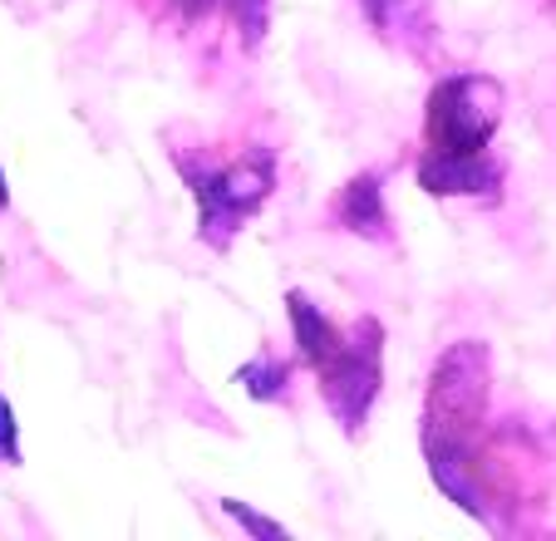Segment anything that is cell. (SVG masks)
I'll return each instance as SVG.
<instances>
[{
	"instance_id": "cell-1",
	"label": "cell",
	"mask_w": 556,
	"mask_h": 541,
	"mask_svg": "<svg viewBox=\"0 0 556 541\" xmlns=\"http://www.w3.org/2000/svg\"><path fill=\"white\" fill-rule=\"evenodd\" d=\"M503 84L483 70H458L433 79L424 99V148L414 177L429 198L497 202L507 188V158L497 153L503 128Z\"/></svg>"
},
{
	"instance_id": "cell-2",
	"label": "cell",
	"mask_w": 556,
	"mask_h": 541,
	"mask_svg": "<svg viewBox=\"0 0 556 541\" xmlns=\"http://www.w3.org/2000/svg\"><path fill=\"white\" fill-rule=\"evenodd\" d=\"M488 404H493V350L483 340H453L429 375L419 448L443 498L458 502L472 521L493 527V507L478 482V443L488 428Z\"/></svg>"
},
{
	"instance_id": "cell-3",
	"label": "cell",
	"mask_w": 556,
	"mask_h": 541,
	"mask_svg": "<svg viewBox=\"0 0 556 541\" xmlns=\"http://www.w3.org/2000/svg\"><path fill=\"white\" fill-rule=\"evenodd\" d=\"M286 320H291L295 360L315 375L326 414L345 438H359L384 394V320L355 315L350 325H336L305 291H286Z\"/></svg>"
},
{
	"instance_id": "cell-4",
	"label": "cell",
	"mask_w": 556,
	"mask_h": 541,
	"mask_svg": "<svg viewBox=\"0 0 556 541\" xmlns=\"http://www.w3.org/2000/svg\"><path fill=\"white\" fill-rule=\"evenodd\" d=\"M168 153L198 202V241L212 251H231V241L276 192V148L252 143L227 158L212 148H168Z\"/></svg>"
},
{
	"instance_id": "cell-5",
	"label": "cell",
	"mask_w": 556,
	"mask_h": 541,
	"mask_svg": "<svg viewBox=\"0 0 556 541\" xmlns=\"http://www.w3.org/2000/svg\"><path fill=\"white\" fill-rule=\"evenodd\" d=\"M163 15L182 30H222L247 54L271 30V0H163Z\"/></svg>"
},
{
	"instance_id": "cell-6",
	"label": "cell",
	"mask_w": 556,
	"mask_h": 541,
	"mask_svg": "<svg viewBox=\"0 0 556 541\" xmlns=\"http://www.w3.org/2000/svg\"><path fill=\"white\" fill-rule=\"evenodd\" d=\"M330 222L359 241L389 247L394 241V217H389V202H384V167H359L355 177H345V188L330 202Z\"/></svg>"
},
{
	"instance_id": "cell-7",
	"label": "cell",
	"mask_w": 556,
	"mask_h": 541,
	"mask_svg": "<svg viewBox=\"0 0 556 541\" xmlns=\"http://www.w3.org/2000/svg\"><path fill=\"white\" fill-rule=\"evenodd\" d=\"M359 15L379 30V40H389L394 50L424 60L429 45L439 40V21H433L429 0H355Z\"/></svg>"
},
{
	"instance_id": "cell-8",
	"label": "cell",
	"mask_w": 556,
	"mask_h": 541,
	"mask_svg": "<svg viewBox=\"0 0 556 541\" xmlns=\"http://www.w3.org/2000/svg\"><path fill=\"white\" fill-rule=\"evenodd\" d=\"M237 385H242L256 404H286V399H291V365L276 360L271 350H262L256 360H247V365L237 369Z\"/></svg>"
},
{
	"instance_id": "cell-9",
	"label": "cell",
	"mask_w": 556,
	"mask_h": 541,
	"mask_svg": "<svg viewBox=\"0 0 556 541\" xmlns=\"http://www.w3.org/2000/svg\"><path fill=\"white\" fill-rule=\"evenodd\" d=\"M222 512H227L242 531H252V537H262V541H291V527H281L276 517L256 512L252 502H242V498H222Z\"/></svg>"
},
{
	"instance_id": "cell-10",
	"label": "cell",
	"mask_w": 556,
	"mask_h": 541,
	"mask_svg": "<svg viewBox=\"0 0 556 541\" xmlns=\"http://www.w3.org/2000/svg\"><path fill=\"white\" fill-rule=\"evenodd\" d=\"M25 448H21V418H15V404L0 389V468H21Z\"/></svg>"
},
{
	"instance_id": "cell-11",
	"label": "cell",
	"mask_w": 556,
	"mask_h": 541,
	"mask_svg": "<svg viewBox=\"0 0 556 541\" xmlns=\"http://www.w3.org/2000/svg\"><path fill=\"white\" fill-rule=\"evenodd\" d=\"M11 207V183H5V167H0V212Z\"/></svg>"
}]
</instances>
